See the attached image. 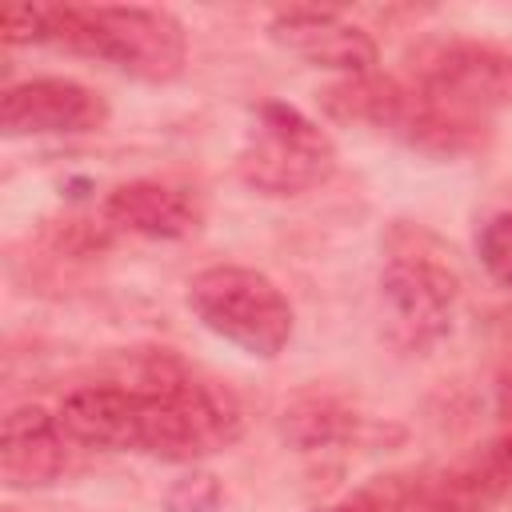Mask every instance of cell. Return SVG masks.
Masks as SVG:
<instances>
[{
    "mask_svg": "<svg viewBox=\"0 0 512 512\" xmlns=\"http://www.w3.org/2000/svg\"><path fill=\"white\" fill-rule=\"evenodd\" d=\"M52 44L96 56L148 84L176 80L188 60L184 24L168 8L148 4H60Z\"/></svg>",
    "mask_w": 512,
    "mask_h": 512,
    "instance_id": "1",
    "label": "cell"
},
{
    "mask_svg": "<svg viewBox=\"0 0 512 512\" xmlns=\"http://www.w3.org/2000/svg\"><path fill=\"white\" fill-rule=\"evenodd\" d=\"M452 252L424 228L400 224L384 240V268H380V296L388 308V332L404 348H428L448 336L456 300H460V272L448 260Z\"/></svg>",
    "mask_w": 512,
    "mask_h": 512,
    "instance_id": "2",
    "label": "cell"
},
{
    "mask_svg": "<svg viewBox=\"0 0 512 512\" xmlns=\"http://www.w3.org/2000/svg\"><path fill=\"white\" fill-rule=\"evenodd\" d=\"M136 452L156 460H200L224 452L244 432V408L228 388L192 376H164L136 388Z\"/></svg>",
    "mask_w": 512,
    "mask_h": 512,
    "instance_id": "3",
    "label": "cell"
},
{
    "mask_svg": "<svg viewBox=\"0 0 512 512\" xmlns=\"http://www.w3.org/2000/svg\"><path fill=\"white\" fill-rule=\"evenodd\" d=\"M324 108L340 120L368 124L412 148L440 152V156H452L476 144V116L440 104L412 80H392L376 72L344 76L324 92Z\"/></svg>",
    "mask_w": 512,
    "mask_h": 512,
    "instance_id": "4",
    "label": "cell"
},
{
    "mask_svg": "<svg viewBox=\"0 0 512 512\" xmlns=\"http://www.w3.org/2000/svg\"><path fill=\"white\" fill-rule=\"evenodd\" d=\"M236 172L264 196H304L336 172V144L300 108L264 100L248 116Z\"/></svg>",
    "mask_w": 512,
    "mask_h": 512,
    "instance_id": "5",
    "label": "cell"
},
{
    "mask_svg": "<svg viewBox=\"0 0 512 512\" xmlns=\"http://www.w3.org/2000/svg\"><path fill=\"white\" fill-rule=\"evenodd\" d=\"M188 308L196 320L240 348L244 356L272 360L292 340V304L256 268L244 264H216L188 280Z\"/></svg>",
    "mask_w": 512,
    "mask_h": 512,
    "instance_id": "6",
    "label": "cell"
},
{
    "mask_svg": "<svg viewBox=\"0 0 512 512\" xmlns=\"http://www.w3.org/2000/svg\"><path fill=\"white\" fill-rule=\"evenodd\" d=\"M412 84L456 112L512 104V48L472 36H428L408 52Z\"/></svg>",
    "mask_w": 512,
    "mask_h": 512,
    "instance_id": "7",
    "label": "cell"
},
{
    "mask_svg": "<svg viewBox=\"0 0 512 512\" xmlns=\"http://www.w3.org/2000/svg\"><path fill=\"white\" fill-rule=\"evenodd\" d=\"M108 124V100L68 76H36L8 84L0 96L4 136H80Z\"/></svg>",
    "mask_w": 512,
    "mask_h": 512,
    "instance_id": "8",
    "label": "cell"
},
{
    "mask_svg": "<svg viewBox=\"0 0 512 512\" xmlns=\"http://www.w3.org/2000/svg\"><path fill=\"white\" fill-rule=\"evenodd\" d=\"M268 36L312 68H328L340 76L376 72V40L332 8H280L268 20Z\"/></svg>",
    "mask_w": 512,
    "mask_h": 512,
    "instance_id": "9",
    "label": "cell"
},
{
    "mask_svg": "<svg viewBox=\"0 0 512 512\" xmlns=\"http://www.w3.org/2000/svg\"><path fill=\"white\" fill-rule=\"evenodd\" d=\"M76 440L40 404L12 408L0 424V476L8 488H48L76 464Z\"/></svg>",
    "mask_w": 512,
    "mask_h": 512,
    "instance_id": "10",
    "label": "cell"
},
{
    "mask_svg": "<svg viewBox=\"0 0 512 512\" xmlns=\"http://www.w3.org/2000/svg\"><path fill=\"white\" fill-rule=\"evenodd\" d=\"M104 216L148 240H184L204 224V208L188 188L164 180L116 184L104 200Z\"/></svg>",
    "mask_w": 512,
    "mask_h": 512,
    "instance_id": "11",
    "label": "cell"
},
{
    "mask_svg": "<svg viewBox=\"0 0 512 512\" xmlns=\"http://www.w3.org/2000/svg\"><path fill=\"white\" fill-rule=\"evenodd\" d=\"M136 404H140L136 388L92 384V388H76L72 396H64L56 416L80 448L136 452Z\"/></svg>",
    "mask_w": 512,
    "mask_h": 512,
    "instance_id": "12",
    "label": "cell"
},
{
    "mask_svg": "<svg viewBox=\"0 0 512 512\" xmlns=\"http://www.w3.org/2000/svg\"><path fill=\"white\" fill-rule=\"evenodd\" d=\"M508 480H512V448L492 444L484 452V460H476L464 476H456L448 488H440L420 512H484L504 492Z\"/></svg>",
    "mask_w": 512,
    "mask_h": 512,
    "instance_id": "13",
    "label": "cell"
},
{
    "mask_svg": "<svg viewBox=\"0 0 512 512\" xmlns=\"http://www.w3.org/2000/svg\"><path fill=\"white\" fill-rule=\"evenodd\" d=\"M56 16H60V4L12 0L0 8V40L4 44H52L56 40Z\"/></svg>",
    "mask_w": 512,
    "mask_h": 512,
    "instance_id": "14",
    "label": "cell"
},
{
    "mask_svg": "<svg viewBox=\"0 0 512 512\" xmlns=\"http://www.w3.org/2000/svg\"><path fill=\"white\" fill-rule=\"evenodd\" d=\"M412 500V480L404 476H380L356 492H348L344 500H336L324 512H404Z\"/></svg>",
    "mask_w": 512,
    "mask_h": 512,
    "instance_id": "15",
    "label": "cell"
},
{
    "mask_svg": "<svg viewBox=\"0 0 512 512\" xmlns=\"http://www.w3.org/2000/svg\"><path fill=\"white\" fill-rule=\"evenodd\" d=\"M480 260L488 268V276L504 288H512V212H500L484 224L480 232Z\"/></svg>",
    "mask_w": 512,
    "mask_h": 512,
    "instance_id": "16",
    "label": "cell"
}]
</instances>
